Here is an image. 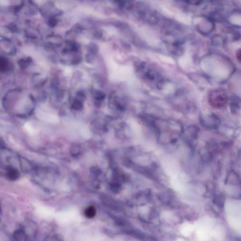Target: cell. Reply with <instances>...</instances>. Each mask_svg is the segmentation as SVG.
Segmentation results:
<instances>
[{
	"label": "cell",
	"instance_id": "8992f818",
	"mask_svg": "<svg viewBox=\"0 0 241 241\" xmlns=\"http://www.w3.org/2000/svg\"><path fill=\"white\" fill-rule=\"evenodd\" d=\"M82 107V103L80 100H75L73 103L72 107L75 110H80Z\"/></svg>",
	"mask_w": 241,
	"mask_h": 241
},
{
	"label": "cell",
	"instance_id": "8fae6325",
	"mask_svg": "<svg viewBox=\"0 0 241 241\" xmlns=\"http://www.w3.org/2000/svg\"><path fill=\"white\" fill-rule=\"evenodd\" d=\"M103 35L102 32L100 30H98L95 32L94 34V36L96 38L99 39L101 38Z\"/></svg>",
	"mask_w": 241,
	"mask_h": 241
},
{
	"label": "cell",
	"instance_id": "277c9868",
	"mask_svg": "<svg viewBox=\"0 0 241 241\" xmlns=\"http://www.w3.org/2000/svg\"><path fill=\"white\" fill-rule=\"evenodd\" d=\"M13 238L16 240H27V234L22 229H18L13 234Z\"/></svg>",
	"mask_w": 241,
	"mask_h": 241
},
{
	"label": "cell",
	"instance_id": "5bb4252c",
	"mask_svg": "<svg viewBox=\"0 0 241 241\" xmlns=\"http://www.w3.org/2000/svg\"><path fill=\"white\" fill-rule=\"evenodd\" d=\"M81 95L83 96V94H82H82H81ZM78 96H81V94H80H80H79V93H78Z\"/></svg>",
	"mask_w": 241,
	"mask_h": 241
},
{
	"label": "cell",
	"instance_id": "9a60e30c",
	"mask_svg": "<svg viewBox=\"0 0 241 241\" xmlns=\"http://www.w3.org/2000/svg\"><path fill=\"white\" fill-rule=\"evenodd\" d=\"M217 202H218V199H217ZM219 203H221V201H220V200H219Z\"/></svg>",
	"mask_w": 241,
	"mask_h": 241
},
{
	"label": "cell",
	"instance_id": "9c48e42d",
	"mask_svg": "<svg viewBox=\"0 0 241 241\" xmlns=\"http://www.w3.org/2000/svg\"><path fill=\"white\" fill-rule=\"evenodd\" d=\"M86 59L87 63H92L94 60V54L89 53L86 56Z\"/></svg>",
	"mask_w": 241,
	"mask_h": 241
},
{
	"label": "cell",
	"instance_id": "7a4b0ae2",
	"mask_svg": "<svg viewBox=\"0 0 241 241\" xmlns=\"http://www.w3.org/2000/svg\"><path fill=\"white\" fill-rule=\"evenodd\" d=\"M19 176V171L15 168L8 166L6 169V177L11 180H15Z\"/></svg>",
	"mask_w": 241,
	"mask_h": 241
},
{
	"label": "cell",
	"instance_id": "30bf717a",
	"mask_svg": "<svg viewBox=\"0 0 241 241\" xmlns=\"http://www.w3.org/2000/svg\"><path fill=\"white\" fill-rule=\"evenodd\" d=\"M95 98L98 100H100L104 98V94L100 92H96L95 93Z\"/></svg>",
	"mask_w": 241,
	"mask_h": 241
},
{
	"label": "cell",
	"instance_id": "5b68a950",
	"mask_svg": "<svg viewBox=\"0 0 241 241\" xmlns=\"http://www.w3.org/2000/svg\"><path fill=\"white\" fill-rule=\"evenodd\" d=\"M88 49L89 53L94 55L96 54L99 51V47L98 45L93 42L90 43L88 45Z\"/></svg>",
	"mask_w": 241,
	"mask_h": 241
},
{
	"label": "cell",
	"instance_id": "6da1fadb",
	"mask_svg": "<svg viewBox=\"0 0 241 241\" xmlns=\"http://www.w3.org/2000/svg\"><path fill=\"white\" fill-rule=\"evenodd\" d=\"M208 101L212 107L221 109L227 104L228 96L225 92L221 89H214L211 90L209 94Z\"/></svg>",
	"mask_w": 241,
	"mask_h": 241
},
{
	"label": "cell",
	"instance_id": "3957f363",
	"mask_svg": "<svg viewBox=\"0 0 241 241\" xmlns=\"http://www.w3.org/2000/svg\"><path fill=\"white\" fill-rule=\"evenodd\" d=\"M96 214V209L94 206H88L85 211V215L88 218H92Z\"/></svg>",
	"mask_w": 241,
	"mask_h": 241
},
{
	"label": "cell",
	"instance_id": "ba28073f",
	"mask_svg": "<svg viewBox=\"0 0 241 241\" xmlns=\"http://www.w3.org/2000/svg\"><path fill=\"white\" fill-rule=\"evenodd\" d=\"M203 0H186L187 3L191 5H199L203 2Z\"/></svg>",
	"mask_w": 241,
	"mask_h": 241
},
{
	"label": "cell",
	"instance_id": "7c38bea8",
	"mask_svg": "<svg viewBox=\"0 0 241 241\" xmlns=\"http://www.w3.org/2000/svg\"><path fill=\"white\" fill-rule=\"evenodd\" d=\"M236 58H237V59L239 62L240 63V62H241V49H239L238 51H237Z\"/></svg>",
	"mask_w": 241,
	"mask_h": 241
},
{
	"label": "cell",
	"instance_id": "4fadbf2b",
	"mask_svg": "<svg viewBox=\"0 0 241 241\" xmlns=\"http://www.w3.org/2000/svg\"><path fill=\"white\" fill-rule=\"evenodd\" d=\"M1 204H0V214H1Z\"/></svg>",
	"mask_w": 241,
	"mask_h": 241
},
{
	"label": "cell",
	"instance_id": "52a82bcc",
	"mask_svg": "<svg viewBox=\"0 0 241 241\" xmlns=\"http://www.w3.org/2000/svg\"><path fill=\"white\" fill-rule=\"evenodd\" d=\"M58 21L55 17H51L49 19L48 24L51 27H54L58 24Z\"/></svg>",
	"mask_w": 241,
	"mask_h": 241
}]
</instances>
